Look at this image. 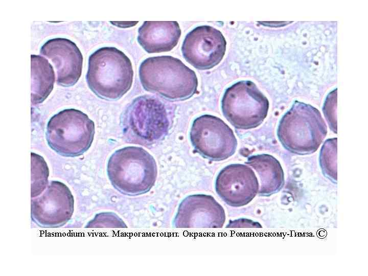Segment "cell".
Listing matches in <instances>:
<instances>
[{"mask_svg": "<svg viewBox=\"0 0 368 276\" xmlns=\"http://www.w3.org/2000/svg\"><path fill=\"white\" fill-rule=\"evenodd\" d=\"M138 32L137 41L149 53L172 50L181 33L176 21H145Z\"/></svg>", "mask_w": 368, "mask_h": 276, "instance_id": "cell-14", "label": "cell"}, {"mask_svg": "<svg viewBox=\"0 0 368 276\" xmlns=\"http://www.w3.org/2000/svg\"><path fill=\"white\" fill-rule=\"evenodd\" d=\"M223 210L211 196L194 195L187 197L179 206L175 218L178 227H218L223 224Z\"/></svg>", "mask_w": 368, "mask_h": 276, "instance_id": "cell-13", "label": "cell"}, {"mask_svg": "<svg viewBox=\"0 0 368 276\" xmlns=\"http://www.w3.org/2000/svg\"><path fill=\"white\" fill-rule=\"evenodd\" d=\"M139 76L145 90L170 100L187 99L197 89L195 72L171 56L147 58L140 65Z\"/></svg>", "mask_w": 368, "mask_h": 276, "instance_id": "cell-1", "label": "cell"}, {"mask_svg": "<svg viewBox=\"0 0 368 276\" xmlns=\"http://www.w3.org/2000/svg\"><path fill=\"white\" fill-rule=\"evenodd\" d=\"M170 120L169 110L162 101L149 96L140 97L123 114V134L129 143L150 146L167 134Z\"/></svg>", "mask_w": 368, "mask_h": 276, "instance_id": "cell-4", "label": "cell"}, {"mask_svg": "<svg viewBox=\"0 0 368 276\" xmlns=\"http://www.w3.org/2000/svg\"><path fill=\"white\" fill-rule=\"evenodd\" d=\"M226 42L222 33L210 26L196 27L186 36L181 47L186 60L199 70L213 68L222 60Z\"/></svg>", "mask_w": 368, "mask_h": 276, "instance_id": "cell-10", "label": "cell"}, {"mask_svg": "<svg viewBox=\"0 0 368 276\" xmlns=\"http://www.w3.org/2000/svg\"><path fill=\"white\" fill-rule=\"evenodd\" d=\"M133 71L129 58L114 47L101 48L89 57L86 80L98 97L115 100L131 88Z\"/></svg>", "mask_w": 368, "mask_h": 276, "instance_id": "cell-2", "label": "cell"}, {"mask_svg": "<svg viewBox=\"0 0 368 276\" xmlns=\"http://www.w3.org/2000/svg\"><path fill=\"white\" fill-rule=\"evenodd\" d=\"M224 116L236 128L258 126L268 109L266 98L250 81H240L227 88L221 101Z\"/></svg>", "mask_w": 368, "mask_h": 276, "instance_id": "cell-6", "label": "cell"}, {"mask_svg": "<svg viewBox=\"0 0 368 276\" xmlns=\"http://www.w3.org/2000/svg\"><path fill=\"white\" fill-rule=\"evenodd\" d=\"M216 190L228 204L239 206L247 204L258 189V181L248 167L232 164L224 168L218 175Z\"/></svg>", "mask_w": 368, "mask_h": 276, "instance_id": "cell-11", "label": "cell"}, {"mask_svg": "<svg viewBox=\"0 0 368 276\" xmlns=\"http://www.w3.org/2000/svg\"><path fill=\"white\" fill-rule=\"evenodd\" d=\"M31 104L42 103L52 91L55 76L53 66L43 57L31 55Z\"/></svg>", "mask_w": 368, "mask_h": 276, "instance_id": "cell-15", "label": "cell"}, {"mask_svg": "<svg viewBox=\"0 0 368 276\" xmlns=\"http://www.w3.org/2000/svg\"><path fill=\"white\" fill-rule=\"evenodd\" d=\"M74 197L68 188L58 181H51L41 195L31 200V217L42 227L64 225L74 212Z\"/></svg>", "mask_w": 368, "mask_h": 276, "instance_id": "cell-9", "label": "cell"}, {"mask_svg": "<svg viewBox=\"0 0 368 276\" xmlns=\"http://www.w3.org/2000/svg\"><path fill=\"white\" fill-rule=\"evenodd\" d=\"M327 134V127L318 115L286 114L280 122L278 136L287 150L300 154L315 151Z\"/></svg>", "mask_w": 368, "mask_h": 276, "instance_id": "cell-8", "label": "cell"}, {"mask_svg": "<svg viewBox=\"0 0 368 276\" xmlns=\"http://www.w3.org/2000/svg\"><path fill=\"white\" fill-rule=\"evenodd\" d=\"M247 164L259 173L261 180V192L270 193L277 190L283 180L282 171L278 160L268 154L252 156Z\"/></svg>", "mask_w": 368, "mask_h": 276, "instance_id": "cell-16", "label": "cell"}, {"mask_svg": "<svg viewBox=\"0 0 368 276\" xmlns=\"http://www.w3.org/2000/svg\"><path fill=\"white\" fill-rule=\"evenodd\" d=\"M190 136L195 150L213 160L227 158L235 153L237 146L232 129L223 120L212 115L195 119Z\"/></svg>", "mask_w": 368, "mask_h": 276, "instance_id": "cell-7", "label": "cell"}, {"mask_svg": "<svg viewBox=\"0 0 368 276\" xmlns=\"http://www.w3.org/2000/svg\"><path fill=\"white\" fill-rule=\"evenodd\" d=\"M107 171L112 185L119 192L136 196L148 192L157 174L153 156L141 147H126L110 157Z\"/></svg>", "mask_w": 368, "mask_h": 276, "instance_id": "cell-3", "label": "cell"}, {"mask_svg": "<svg viewBox=\"0 0 368 276\" xmlns=\"http://www.w3.org/2000/svg\"><path fill=\"white\" fill-rule=\"evenodd\" d=\"M31 197L41 194L47 188L49 169L44 158L31 152Z\"/></svg>", "mask_w": 368, "mask_h": 276, "instance_id": "cell-17", "label": "cell"}, {"mask_svg": "<svg viewBox=\"0 0 368 276\" xmlns=\"http://www.w3.org/2000/svg\"><path fill=\"white\" fill-rule=\"evenodd\" d=\"M40 53L54 64L57 84L69 86L77 83L81 75L83 56L74 42L63 38L50 39L41 47Z\"/></svg>", "mask_w": 368, "mask_h": 276, "instance_id": "cell-12", "label": "cell"}, {"mask_svg": "<svg viewBox=\"0 0 368 276\" xmlns=\"http://www.w3.org/2000/svg\"><path fill=\"white\" fill-rule=\"evenodd\" d=\"M95 124L84 113L76 109H66L49 121L46 131L49 146L59 154L80 156L90 147L94 140Z\"/></svg>", "mask_w": 368, "mask_h": 276, "instance_id": "cell-5", "label": "cell"}]
</instances>
